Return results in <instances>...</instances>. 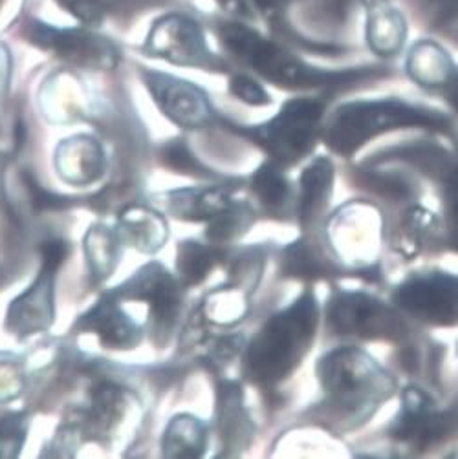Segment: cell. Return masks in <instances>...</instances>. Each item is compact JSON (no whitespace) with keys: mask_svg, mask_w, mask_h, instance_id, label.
<instances>
[{"mask_svg":"<svg viewBox=\"0 0 458 459\" xmlns=\"http://www.w3.org/2000/svg\"><path fill=\"white\" fill-rule=\"evenodd\" d=\"M442 176V205L444 227L449 246L458 251V161L447 167Z\"/></svg>","mask_w":458,"mask_h":459,"instance_id":"obj_30","label":"cell"},{"mask_svg":"<svg viewBox=\"0 0 458 459\" xmlns=\"http://www.w3.org/2000/svg\"><path fill=\"white\" fill-rule=\"evenodd\" d=\"M119 300L132 299L149 302L154 332L167 335L176 323L181 304L180 281L160 264H149L137 271L132 279L112 291Z\"/></svg>","mask_w":458,"mask_h":459,"instance_id":"obj_14","label":"cell"},{"mask_svg":"<svg viewBox=\"0 0 458 459\" xmlns=\"http://www.w3.org/2000/svg\"><path fill=\"white\" fill-rule=\"evenodd\" d=\"M224 48L250 70L275 86L286 90L329 88L354 82L373 70L329 72L308 66L297 56L285 50L281 44L266 39L259 31L241 22H222L216 30Z\"/></svg>","mask_w":458,"mask_h":459,"instance_id":"obj_3","label":"cell"},{"mask_svg":"<svg viewBox=\"0 0 458 459\" xmlns=\"http://www.w3.org/2000/svg\"><path fill=\"white\" fill-rule=\"evenodd\" d=\"M458 427L456 410H438L435 399L418 386L401 392L400 411L389 425V437L409 450H427Z\"/></svg>","mask_w":458,"mask_h":459,"instance_id":"obj_9","label":"cell"},{"mask_svg":"<svg viewBox=\"0 0 458 459\" xmlns=\"http://www.w3.org/2000/svg\"><path fill=\"white\" fill-rule=\"evenodd\" d=\"M165 457H200L207 448V427L195 416L181 414L171 420L163 441Z\"/></svg>","mask_w":458,"mask_h":459,"instance_id":"obj_24","label":"cell"},{"mask_svg":"<svg viewBox=\"0 0 458 459\" xmlns=\"http://www.w3.org/2000/svg\"><path fill=\"white\" fill-rule=\"evenodd\" d=\"M334 165L329 158H315L301 174L297 216L303 231L312 233L323 223L334 191Z\"/></svg>","mask_w":458,"mask_h":459,"instance_id":"obj_17","label":"cell"},{"mask_svg":"<svg viewBox=\"0 0 458 459\" xmlns=\"http://www.w3.org/2000/svg\"><path fill=\"white\" fill-rule=\"evenodd\" d=\"M338 262L329 256L323 246H315L308 238L292 242L283 249L281 271L295 279H323L338 273Z\"/></svg>","mask_w":458,"mask_h":459,"instance_id":"obj_22","label":"cell"},{"mask_svg":"<svg viewBox=\"0 0 458 459\" xmlns=\"http://www.w3.org/2000/svg\"><path fill=\"white\" fill-rule=\"evenodd\" d=\"M365 37L369 48L380 57H394L401 52L407 22L401 12L389 4H380L366 10V26Z\"/></svg>","mask_w":458,"mask_h":459,"instance_id":"obj_20","label":"cell"},{"mask_svg":"<svg viewBox=\"0 0 458 459\" xmlns=\"http://www.w3.org/2000/svg\"><path fill=\"white\" fill-rule=\"evenodd\" d=\"M250 3L266 15H277L292 3V0H250Z\"/></svg>","mask_w":458,"mask_h":459,"instance_id":"obj_37","label":"cell"},{"mask_svg":"<svg viewBox=\"0 0 458 459\" xmlns=\"http://www.w3.org/2000/svg\"><path fill=\"white\" fill-rule=\"evenodd\" d=\"M409 126L447 130L449 119L436 110L401 100L352 101L330 116L321 130V140L332 152L348 158L380 134Z\"/></svg>","mask_w":458,"mask_h":459,"instance_id":"obj_4","label":"cell"},{"mask_svg":"<svg viewBox=\"0 0 458 459\" xmlns=\"http://www.w3.org/2000/svg\"><path fill=\"white\" fill-rule=\"evenodd\" d=\"M145 84L160 110L181 128H200L218 121L206 91L197 84L162 72H144Z\"/></svg>","mask_w":458,"mask_h":459,"instance_id":"obj_13","label":"cell"},{"mask_svg":"<svg viewBox=\"0 0 458 459\" xmlns=\"http://www.w3.org/2000/svg\"><path fill=\"white\" fill-rule=\"evenodd\" d=\"M145 50L149 56L178 66L202 70L224 68L222 59L209 50L202 26L188 15L171 13L158 19L147 35Z\"/></svg>","mask_w":458,"mask_h":459,"instance_id":"obj_11","label":"cell"},{"mask_svg":"<svg viewBox=\"0 0 458 459\" xmlns=\"http://www.w3.org/2000/svg\"><path fill=\"white\" fill-rule=\"evenodd\" d=\"M440 220L422 209L412 207L405 212L394 233V249L410 258L418 255L440 233Z\"/></svg>","mask_w":458,"mask_h":459,"instance_id":"obj_25","label":"cell"},{"mask_svg":"<svg viewBox=\"0 0 458 459\" xmlns=\"http://www.w3.org/2000/svg\"><path fill=\"white\" fill-rule=\"evenodd\" d=\"M382 229L383 221L369 204L350 202L327 221V249L336 262L369 267L382 240Z\"/></svg>","mask_w":458,"mask_h":459,"instance_id":"obj_10","label":"cell"},{"mask_svg":"<svg viewBox=\"0 0 458 459\" xmlns=\"http://www.w3.org/2000/svg\"><path fill=\"white\" fill-rule=\"evenodd\" d=\"M24 183H26V189H28L30 198H31V205H33V209L37 212H42V211H63V209H68L74 204L72 198H66V196H61V195H54L48 189H42L39 183L33 179V176H30V174L24 176Z\"/></svg>","mask_w":458,"mask_h":459,"instance_id":"obj_35","label":"cell"},{"mask_svg":"<svg viewBox=\"0 0 458 459\" xmlns=\"http://www.w3.org/2000/svg\"><path fill=\"white\" fill-rule=\"evenodd\" d=\"M216 416L218 436L225 450L222 455H237L250 445L253 434V423L244 406V394L239 383L225 381L218 386Z\"/></svg>","mask_w":458,"mask_h":459,"instance_id":"obj_18","label":"cell"},{"mask_svg":"<svg viewBox=\"0 0 458 459\" xmlns=\"http://www.w3.org/2000/svg\"><path fill=\"white\" fill-rule=\"evenodd\" d=\"M325 108L327 103L321 98H292L266 123L237 126L235 132L246 135L269 161L286 170L313 151L323 130Z\"/></svg>","mask_w":458,"mask_h":459,"instance_id":"obj_5","label":"cell"},{"mask_svg":"<svg viewBox=\"0 0 458 459\" xmlns=\"http://www.w3.org/2000/svg\"><path fill=\"white\" fill-rule=\"evenodd\" d=\"M68 246L63 240H48V242H42L40 246V258H42V267L48 269V271H57L66 256H68Z\"/></svg>","mask_w":458,"mask_h":459,"instance_id":"obj_36","label":"cell"},{"mask_svg":"<svg viewBox=\"0 0 458 459\" xmlns=\"http://www.w3.org/2000/svg\"><path fill=\"white\" fill-rule=\"evenodd\" d=\"M123 408V392L112 385H101L92 395V410H90V425L100 432L109 430L114 421L119 418Z\"/></svg>","mask_w":458,"mask_h":459,"instance_id":"obj_29","label":"cell"},{"mask_svg":"<svg viewBox=\"0 0 458 459\" xmlns=\"http://www.w3.org/2000/svg\"><path fill=\"white\" fill-rule=\"evenodd\" d=\"M405 68L410 81L427 90H444L456 75V68L449 54L431 39H422L412 46Z\"/></svg>","mask_w":458,"mask_h":459,"instance_id":"obj_19","label":"cell"},{"mask_svg":"<svg viewBox=\"0 0 458 459\" xmlns=\"http://www.w3.org/2000/svg\"><path fill=\"white\" fill-rule=\"evenodd\" d=\"M248 291L242 286H229L213 293L209 306L211 315L220 325H237L248 313Z\"/></svg>","mask_w":458,"mask_h":459,"instance_id":"obj_28","label":"cell"},{"mask_svg":"<svg viewBox=\"0 0 458 459\" xmlns=\"http://www.w3.org/2000/svg\"><path fill=\"white\" fill-rule=\"evenodd\" d=\"M162 160L167 167H171L178 172H186V174H193V176H206L207 174L204 170V167L195 160V156L188 151V147L178 140L163 147Z\"/></svg>","mask_w":458,"mask_h":459,"instance_id":"obj_34","label":"cell"},{"mask_svg":"<svg viewBox=\"0 0 458 459\" xmlns=\"http://www.w3.org/2000/svg\"><path fill=\"white\" fill-rule=\"evenodd\" d=\"M167 207L181 220L207 223L206 237L213 244L242 237L255 221L253 207L248 202L235 200L224 187L169 193Z\"/></svg>","mask_w":458,"mask_h":459,"instance_id":"obj_6","label":"cell"},{"mask_svg":"<svg viewBox=\"0 0 458 459\" xmlns=\"http://www.w3.org/2000/svg\"><path fill=\"white\" fill-rule=\"evenodd\" d=\"M398 309L431 326L458 325V274L440 269L412 273L394 288Z\"/></svg>","mask_w":458,"mask_h":459,"instance_id":"obj_8","label":"cell"},{"mask_svg":"<svg viewBox=\"0 0 458 459\" xmlns=\"http://www.w3.org/2000/svg\"><path fill=\"white\" fill-rule=\"evenodd\" d=\"M250 189L260 207L269 214H288L294 205V187L286 178L285 169L273 161H264L251 176Z\"/></svg>","mask_w":458,"mask_h":459,"instance_id":"obj_21","label":"cell"},{"mask_svg":"<svg viewBox=\"0 0 458 459\" xmlns=\"http://www.w3.org/2000/svg\"><path fill=\"white\" fill-rule=\"evenodd\" d=\"M28 40L42 50H50L63 61L81 68L110 70L119 61V50L107 37L86 30H57L39 21L26 26Z\"/></svg>","mask_w":458,"mask_h":459,"instance_id":"obj_12","label":"cell"},{"mask_svg":"<svg viewBox=\"0 0 458 459\" xmlns=\"http://www.w3.org/2000/svg\"><path fill=\"white\" fill-rule=\"evenodd\" d=\"M119 299L110 291L75 325L77 330L94 332L109 348H134L142 339V332L119 309Z\"/></svg>","mask_w":458,"mask_h":459,"instance_id":"obj_16","label":"cell"},{"mask_svg":"<svg viewBox=\"0 0 458 459\" xmlns=\"http://www.w3.org/2000/svg\"><path fill=\"white\" fill-rule=\"evenodd\" d=\"M54 277L56 273L40 269L35 284L12 302L8 311L6 328L10 333L31 335L44 332L54 318Z\"/></svg>","mask_w":458,"mask_h":459,"instance_id":"obj_15","label":"cell"},{"mask_svg":"<svg viewBox=\"0 0 458 459\" xmlns=\"http://www.w3.org/2000/svg\"><path fill=\"white\" fill-rule=\"evenodd\" d=\"M137 214L140 216H130L123 220L127 227V237L137 249H142L145 253H154L160 247H163V242L167 238V225L158 212L140 209Z\"/></svg>","mask_w":458,"mask_h":459,"instance_id":"obj_27","label":"cell"},{"mask_svg":"<svg viewBox=\"0 0 458 459\" xmlns=\"http://www.w3.org/2000/svg\"><path fill=\"white\" fill-rule=\"evenodd\" d=\"M57 3L83 24L98 26L116 10L119 0H57Z\"/></svg>","mask_w":458,"mask_h":459,"instance_id":"obj_32","label":"cell"},{"mask_svg":"<svg viewBox=\"0 0 458 459\" xmlns=\"http://www.w3.org/2000/svg\"><path fill=\"white\" fill-rule=\"evenodd\" d=\"M327 328L338 337L396 341L407 328L401 316L373 295L338 290L327 306Z\"/></svg>","mask_w":458,"mask_h":459,"instance_id":"obj_7","label":"cell"},{"mask_svg":"<svg viewBox=\"0 0 458 459\" xmlns=\"http://www.w3.org/2000/svg\"><path fill=\"white\" fill-rule=\"evenodd\" d=\"M103 167V152L90 137L66 140L57 149V169L68 181L86 183L96 179L101 176Z\"/></svg>","mask_w":458,"mask_h":459,"instance_id":"obj_23","label":"cell"},{"mask_svg":"<svg viewBox=\"0 0 458 459\" xmlns=\"http://www.w3.org/2000/svg\"><path fill=\"white\" fill-rule=\"evenodd\" d=\"M229 91H232L233 98L251 107H266L271 103V98L260 86V82L244 74H237L232 77V81H229Z\"/></svg>","mask_w":458,"mask_h":459,"instance_id":"obj_33","label":"cell"},{"mask_svg":"<svg viewBox=\"0 0 458 459\" xmlns=\"http://www.w3.org/2000/svg\"><path fill=\"white\" fill-rule=\"evenodd\" d=\"M220 251L211 244L186 240L176 251V273L181 286L191 288L206 281L207 274L220 260Z\"/></svg>","mask_w":458,"mask_h":459,"instance_id":"obj_26","label":"cell"},{"mask_svg":"<svg viewBox=\"0 0 458 459\" xmlns=\"http://www.w3.org/2000/svg\"><path fill=\"white\" fill-rule=\"evenodd\" d=\"M319 325V306L312 291L271 315L242 355V376L257 386L288 379L308 355Z\"/></svg>","mask_w":458,"mask_h":459,"instance_id":"obj_2","label":"cell"},{"mask_svg":"<svg viewBox=\"0 0 458 459\" xmlns=\"http://www.w3.org/2000/svg\"><path fill=\"white\" fill-rule=\"evenodd\" d=\"M444 96H445V101L451 105V108L458 114V72L456 75L453 77V81L442 90Z\"/></svg>","mask_w":458,"mask_h":459,"instance_id":"obj_38","label":"cell"},{"mask_svg":"<svg viewBox=\"0 0 458 459\" xmlns=\"http://www.w3.org/2000/svg\"><path fill=\"white\" fill-rule=\"evenodd\" d=\"M28 420L22 414H8L0 420V457H17L26 441Z\"/></svg>","mask_w":458,"mask_h":459,"instance_id":"obj_31","label":"cell"},{"mask_svg":"<svg viewBox=\"0 0 458 459\" xmlns=\"http://www.w3.org/2000/svg\"><path fill=\"white\" fill-rule=\"evenodd\" d=\"M323 411L345 429L369 421L398 390V381L369 353L356 346L334 348L315 364Z\"/></svg>","mask_w":458,"mask_h":459,"instance_id":"obj_1","label":"cell"}]
</instances>
